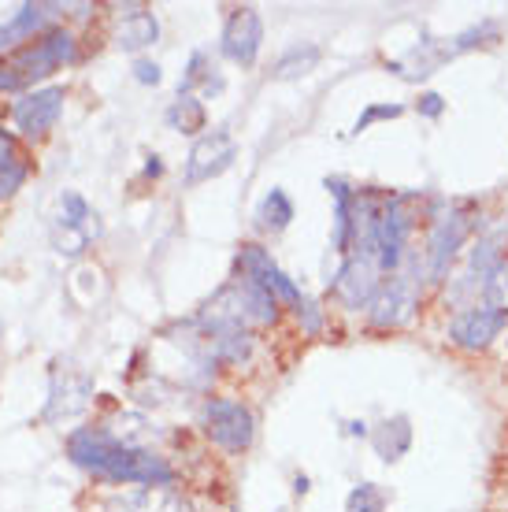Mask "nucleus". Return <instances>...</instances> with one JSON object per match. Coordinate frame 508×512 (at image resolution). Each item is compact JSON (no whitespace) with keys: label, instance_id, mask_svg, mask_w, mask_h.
I'll return each instance as SVG.
<instances>
[{"label":"nucleus","instance_id":"nucleus-1","mask_svg":"<svg viewBox=\"0 0 508 512\" xmlns=\"http://www.w3.org/2000/svg\"><path fill=\"white\" fill-rule=\"evenodd\" d=\"M67 457L97 475L104 483H138V487H175V468L153 453L130 442H119L104 427H82L67 438Z\"/></svg>","mask_w":508,"mask_h":512},{"label":"nucleus","instance_id":"nucleus-2","mask_svg":"<svg viewBox=\"0 0 508 512\" xmlns=\"http://www.w3.org/2000/svg\"><path fill=\"white\" fill-rule=\"evenodd\" d=\"M423 282H427V268L420 264V253H412L408 271L401 268L397 275L382 279L379 294L371 297V305H368L371 327H379V331H397V327L412 323L416 308H420Z\"/></svg>","mask_w":508,"mask_h":512},{"label":"nucleus","instance_id":"nucleus-3","mask_svg":"<svg viewBox=\"0 0 508 512\" xmlns=\"http://www.w3.org/2000/svg\"><path fill=\"white\" fill-rule=\"evenodd\" d=\"M75 60H78L75 34L64 30V26H52L38 41H26L23 49H15L12 56H8V64H0V67H4L19 86H34L41 78L56 75L60 67L75 64Z\"/></svg>","mask_w":508,"mask_h":512},{"label":"nucleus","instance_id":"nucleus-4","mask_svg":"<svg viewBox=\"0 0 508 512\" xmlns=\"http://www.w3.org/2000/svg\"><path fill=\"white\" fill-rule=\"evenodd\" d=\"M442 212L431 219V234H427V249H423V268H427V282H445L457 253L464 249L471 234V212L468 205H438Z\"/></svg>","mask_w":508,"mask_h":512},{"label":"nucleus","instance_id":"nucleus-5","mask_svg":"<svg viewBox=\"0 0 508 512\" xmlns=\"http://www.w3.org/2000/svg\"><path fill=\"white\" fill-rule=\"evenodd\" d=\"M201 427L208 442L219 446L223 453H245L256 438V416L249 405L234 401V397H212L201 409Z\"/></svg>","mask_w":508,"mask_h":512},{"label":"nucleus","instance_id":"nucleus-6","mask_svg":"<svg viewBox=\"0 0 508 512\" xmlns=\"http://www.w3.org/2000/svg\"><path fill=\"white\" fill-rule=\"evenodd\" d=\"M416 231V201L408 193H394L382 201L379 219V268L382 275H397L408 260V238Z\"/></svg>","mask_w":508,"mask_h":512},{"label":"nucleus","instance_id":"nucleus-7","mask_svg":"<svg viewBox=\"0 0 508 512\" xmlns=\"http://www.w3.org/2000/svg\"><path fill=\"white\" fill-rule=\"evenodd\" d=\"M508 327V312L505 308H494V305H468L460 308L457 316L449 320V342L457 349H464V353H483V349H490L501 338V331Z\"/></svg>","mask_w":508,"mask_h":512},{"label":"nucleus","instance_id":"nucleus-8","mask_svg":"<svg viewBox=\"0 0 508 512\" xmlns=\"http://www.w3.org/2000/svg\"><path fill=\"white\" fill-rule=\"evenodd\" d=\"M382 286V268H379V256L375 253H360V249H353V253L342 260V268H338V275H334L331 290L334 297L342 301L349 312H360V308L371 305V297L379 294Z\"/></svg>","mask_w":508,"mask_h":512},{"label":"nucleus","instance_id":"nucleus-9","mask_svg":"<svg viewBox=\"0 0 508 512\" xmlns=\"http://www.w3.org/2000/svg\"><path fill=\"white\" fill-rule=\"evenodd\" d=\"M238 160V141L230 138V130H208L193 141L190 156H186V171H182V182L186 186H201V182L219 179L230 164Z\"/></svg>","mask_w":508,"mask_h":512},{"label":"nucleus","instance_id":"nucleus-10","mask_svg":"<svg viewBox=\"0 0 508 512\" xmlns=\"http://www.w3.org/2000/svg\"><path fill=\"white\" fill-rule=\"evenodd\" d=\"M60 112H64V86H41V90L23 93V97L12 104L15 130L30 141L45 138V134L56 127Z\"/></svg>","mask_w":508,"mask_h":512},{"label":"nucleus","instance_id":"nucleus-11","mask_svg":"<svg viewBox=\"0 0 508 512\" xmlns=\"http://www.w3.org/2000/svg\"><path fill=\"white\" fill-rule=\"evenodd\" d=\"M238 271H242L245 279L260 282L264 290H271L275 301H279V305H290L293 312H297L301 301H305L301 286H297V282H293L290 275L271 260V253H267L264 245H242V253H238Z\"/></svg>","mask_w":508,"mask_h":512},{"label":"nucleus","instance_id":"nucleus-12","mask_svg":"<svg viewBox=\"0 0 508 512\" xmlns=\"http://www.w3.org/2000/svg\"><path fill=\"white\" fill-rule=\"evenodd\" d=\"M260 49H264V19H260V12L256 8H234L227 15V26H223L219 52L227 56L230 64L253 67Z\"/></svg>","mask_w":508,"mask_h":512},{"label":"nucleus","instance_id":"nucleus-13","mask_svg":"<svg viewBox=\"0 0 508 512\" xmlns=\"http://www.w3.org/2000/svg\"><path fill=\"white\" fill-rule=\"evenodd\" d=\"M104 512H193V505L171 487H141L130 494H112Z\"/></svg>","mask_w":508,"mask_h":512},{"label":"nucleus","instance_id":"nucleus-14","mask_svg":"<svg viewBox=\"0 0 508 512\" xmlns=\"http://www.w3.org/2000/svg\"><path fill=\"white\" fill-rule=\"evenodd\" d=\"M323 186H327V193H331V201H334L331 249H334V253L349 256V249H353L356 193H353V186H349V179H342V175H327V179H323Z\"/></svg>","mask_w":508,"mask_h":512},{"label":"nucleus","instance_id":"nucleus-15","mask_svg":"<svg viewBox=\"0 0 508 512\" xmlns=\"http://www.w3.org/2000/svg\"><path fill=\"white\" fill-rule=\"evenodd\" d=\"M56 12H64V8H60V4H23L8 23L0 26V52L15 49V45L26 38L34 41V34H38Z\"/></svg>","mask_w":508,"mask_h":512},{"label":"nucleus","instance_id":"nucleus-16","mask_svg":"<svg viewBox=\"0 0 508 512\" xmlns=\"http://www.w3.org/2000/svg\"><path fill=\"white\" fill-rule=\"evenodd\" d=\"M89 397H93V386L82 372L75 368H67L64 372V390L60 386H52V397H49V409H45V420H64V416H75L89 405Z\"/></svg>","mask_w":508,"mask_h":512},{"label":"nucleus","instance_id":"nucleus-17","mask_svg":"<svg viewBox=\"0 0 508 512\" xmlns=\"http://www.w3.org/2000/svg\"><path fill=\"white\" fill-rule=\"evenodd\" d=\"M156 38H160V23H156V15L145 12V8L127 12L119 19V26H115V49H123V52L149 49V45H156Z\"/></svg>","mask_w":508,"mask_h":512},{"label":"nucleus","instance_id":"nucleus-18","mask_svg":"<svg viewBox=\"0 0 508 512\" xmlns=\"http://www.w3.org/2000/svg\"><path fill=\"white\" fill-rule=\"evenodd\" d=\"M319 64H323V49H319V45H312V41H297V45H290V49L275 60V67H271V78H279V82L305 78V75H312Z\"/></svg>","mask_w":508,"mask_h":512},{"label":"nucleus","instance_id":"nucleus-19","mask_svg":"<svg viewBox=\"0 0 508 512\" xmlns=\"http://www.w3.org/2000/svg\"><path fill=\"white\" fill-rule=\"evenodd\" d=\"M167 127L178 130V134H201L208 127V112H204V101L193 97V93H178L171 108H167Z\"/></svg>","mask_w":508,"mask_h":512},{"label":"nucleus","instance_id":"nucleus-20","mask_svg":"<svg viewBox=\"0 0 508 512\" xmlns=\"http://www.w3.org/2000/svg\"><path fill=\"white\" fill-rule=\"evenodd\" d=\"M293 223V201L286 197V190H267L264 201L256 205V227L260 231L279 234Z\"/></svg>","mask_w":508,"mask_h":512},{"label":"nucleus","instance_id":"nucleus-21","mask_svg":"<svg viewBox=\"0 0 508 512\" xmlns=\"http://www.w3.org/2000/svg\"><path fill=\"white\" fill-rule=\"evenodd\" d=\"M345 512H386V494L375 483H360V487L349 490Z\"/></svg>","mask_w":508,"mask_h":512},{"label":"nucleus","instance_id":"nucleus-22","mask_svg":"<svg viewBox=\"0 0 508 512\" xmlns=\"http://www.w3.org/2000/svg\"><path fill=\"white\" fill-rule=\"evenodd\" d=\"M486 301V305H494V308H505L508 312V256L497 264L490 275H486L483 282V294H479Z\"/></svg>","mask_w":508,"mask_h":512},{"label":"nucleus","instance_id":"nucleus-23","mask_svg":"<svg viewBox=\"0 0 508 512\" xmlns=\"http://www.w3.org/2000/svg\"><path fill=\"white\" fill-rule=\"evenodd\" d=\"M293 316H297V323H301V331H305L308 338L323 334V327H327V312H323V308H319V301H312V297H305V301H301V308H297Z\"/></svg>","mask_w":508,"mask_h":512},{"label":"nucleus","instance_id":"nucleus-24","mask_svg":"<svg viewBox=\"0 0 508 512\" xmlns=\"http://www.w3.org/2000/svg\"><path fill=\"white\" fill-rule=\"evenodd\" d=\"M405 116V108L401 104H368L360 116H356L353 123V134H360V130H368L371 123H386V119H401Z\"/></svg>","mask_w":508,"mask_h":512},{"label":"nucleus","instance_id":"nucleus-25","mask_svg":"<svg viewBox=\"0 0 508 512\" xmlns=\"http://www.w3.org/2000/svg\"><path fill=\"white\" fill-rule=\"evenodd\" d=\"M26 179H30V167L26 164H15V167H8V171H0V201L15 197V190H23Z\"/></svg>","mask_w":508,"mask_h":512},{"label":"nucleus","instance_id":"nucleus-26","mask_svg":"<svg viewBox=\"0 0 508 512\" xmlns=\"http://www.w3.org/2000/svg\"><path fill=\"white\" fill-rule=\"evenodd\" d=\"M134 78H138L141 86H160V82H164V71H160V64H153V60H134Z\"/></svg>","mask_w":508,"mask_h":512},{"label":"nucleus","instance_id":"nucleus-27","mask_svg":"<svg viewBox=\"0 0 508 512\" xmlns=\"http://www.w3.org/2000/svg\"><path fill=\"white\" fill-rule=\"evenodd\" d=\"M416 112H420L423 119H438L445 112V97H442V93H420Z\"/></svg>","mask_w":508,"mask_h":512},{"label":"nucleus","instance_id":"nucleus-28","mask_svg":"<svg viewBox=\"0 0 508 512\" xmlns=\"http://www.w3.org/2000/svg\"><path fill=\"white\" fill-rule=\"evenodd\" d=\"M23 164L19 160V145H15V138L8 134V130H0V171H8V167Z\"/></svg>","mask_w":508,"mask_h":512},{"label":"nucleus","instance_id":"nucleus-29","mask_svg":"<svg viewBox=\"0 0 508 512\" xmlns=\"http://www.w3.org/2000/svg\"><path fill=\"white\" fill-rule=\"evenodd\" d=\"M0 90L15 93V90H23V86H19V82H15V78L8 75V71H4V67H0Z\"/></svg>","mask_w":508,"mask_h":512},{"label":"nucleus","instance_id":"nucleus-30","mask_svg":"<svg viewBox=\"0 0 508 512\" xmlns=\"http://www.w3.org/2000/svg\"><path fill=\"white\" fill-rule=\"evenodd\" d=\"M145 175H149V179L164 175V164H160V156H149V164H145Z\"/></svg>","mask_w":508,"mask_h":512}]
</instances>
